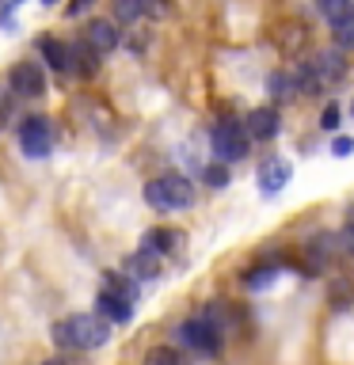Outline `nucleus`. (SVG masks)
Returning a JSON list of instances; mask_svg holds the SVG:
<instances>
[{"label":"nucleus","instance_id":"f257e3e1","mask_svg":"<svg viewBox=\"0 0 354 365\" xmlns=\"http://www.w3.org/2000/svg\"><path fill=\"white\" fill-rule=\"evenodd\" d=\"M111 339V324L96 312H76L54 324V342L57 346H73V350H96Z\"/></svg>","mask_w":354,"mask_h":365},{"label":"nucleus","instance_id":"f03ea898","mask_svg":"<svg viewBox=\"0 0 354 365\" xmlns=\"http://www.w3.org/2000/svg\"><path fill=\"white\" fill-rule=\"evenodd\" d=\"M145 202L153 210H187L194 205V182H187L183 175H160L145 182Z\"/></svg>","mask_w":354,"mask_h":365},{"label":"nucleus","instance_id":"7ed1b4c3","mask_svg":"<svg viewBox=\"0 0 354 365\" xmlns=\"http://www.w3.org/2000/svg\"><path fill=\"white\" fill-rule=\"evenodd\" d=\"M210 141H213L217 164H228V160H244V156H248L251 137L244 133V125H240V122H228V118H225V122L213 125Z\"/></svg>","mask_w":354,"mask_h":365},{"label":"nucleus","instance_id":"20e7f679","mask_svg":"<svg viewBox=\"0 0 354 365\" xmlns=\"http://www.w3.org/2000/svg\"><path fill=\"white\" fill-rule=\"evenodd\" d=\"M54 145V130H50V118H42V114H31V118H23L19 125V148L27 153L31 160H42L50 153Z\"/></svg>","mask_w":354,"mask_h":365},{"label":"nucleus","instance_id":"39448f33","mask_svg":"<svg viewBox=\"0 0 354 365\" xmlns=\"http://www.w3.org/2000/svg\"><path fill=\"white\" fill-rule=\"evenodd\" d=\"M176 335H179L183 346H191V350H198V354H217V350H221V335H217V331L206 324L202 316L198 319H183Z\"/></svg>","mask_w":354,"mask_h":365},{"label":"nucleus","instance_id":"423d86ee","mask_svg":"<svg viewBox=\"0 0 354 365\" xmlns=\"http://www.w3.org/2000/svg\"><path fill=\"white\" fill-rule=\"evenodd\" d=\"M8 84L19 99H39L46 91V73H42V65H34V61H19L8 73Z\"/></svg>","mask_w":354,"mask_h":365},{"label":"nucleus","instance_id":"0eeeda50","mask_svg":"<svg viewBox=\"0 0 354 365\" xmlns=\"http://www.w3.org/2000/svg\"><path fill=\"white\" fill-rule=\"evenodd\" d=\"M99 57L103 53H96L84 38L73 42V46H65V68H73V76H80V80H91L99 73Z\"/></svg>","mask_w":354,"mask_h":365},{"label":"nucleus","instance_id":"6e6552de","mask_svg":"<svg viewBox=\"0 0 354 365\" xmlns=\"http://www.w3.org/2000/svg\"><path fill=\"white\" fill-rule=\"evenodd\" d=\"M278 130H282V118L274 107H256L244 122V133L256 137V141H270V137H278Z\"/></svg>","mask_w":354,"mask_h":365},{"label":"nucleus","instance_id":"1a4fd4ad","mask_svg":"<svg viewBox=\"0 0 354 365\" xmlns=\"http://www.w3.org/2000/svg\"><path fill=\"white\" fill-rule=\"evenodd\" d=\"M335 244H339V236H331V232H320V236L308 240V244H305V262H308V270H328L331 255H335Z\"/></svg>","mask_w":354,"mask_h":365},{"label":"nucleus","instance_id":"9d476101","mask_svg":"<svg viewBox=\"0 0 354 365\" xmlns=\"http://www.w3.org/2000/svg\"><path fill=\"white\" fill-rule=\"evenodd\" d=\"M84 42H88L96 53H111L114 46H118V27H114L111 19H91L88 31H84Z\"/></svg>","mask_w":354,"mask_h":365},{"label":"nucleus","instance_id":"9b49d317","mask_svg":"<svg viewBox=\"0 0 354 365\" xmlns=\"http://www.w3.org/2000/svg\"><path fill=\"white\" fill-rule=\"evenodd\" d=\"M308 68H313V76L320 80V84L347 76V61H343V53H331V50H320L313 61H308Z\"/></svg>","mask_w":354,"mask_h":365},{"label":"nucleus","instance_id":"f8f14e48","mask_svg":"<svg viewBox=\"0 0 354 365\" xmlns=\"http://www.w3.org/2000/svg\"><path fill=\"white\" fill-rule=\"evenodd\" d=\"M183 244V232L179 228H148V232L141 236V247L145 251H153V255H168V251H176Z\"/></svg>","mask_w":354,"mask_h":365},{"label":"nucleus","instance_id":"ddd939ff","mask_svg":"<svg viewBox=\"0 0 354 365\" xmlns=\"http://www.w3.org/2000/svg\"><path fill=\"white\" fill-rule=\"evenodd\" d=\"M96 308H99L96 316L111 319V324H130V319H133V304H126L122 297H114V293H107V289H99Z\"/></svg>","mask_w":354,"mask_h":365},{"label":"nucleus","instance_id":"4468645a","mask_svg":"<svg viewBox=\"0 0 354 365\" xmlns=\"http://www.w3.org/2000/svg\"><path fill=\"white\" fill-rule=\"evenodd\" d=\"M285 182H290V164H285V160H267V164L259 168V190L263 194H278Z\"/></svg>","mask_w":354,"mask_h":365},{"label":"nucleus","instance_id":"2eb2a0df","mask_svg":"<svg viewBox=\"0 0 354 365\" xmlns=\"http://www.w3.org/2000/svg\"><path fill=\"white\" fill-rule=\"evenodd\" d=\"M202 319H206V324H210V327L217 331V335H225V331L236 324V312H233V304H225V301H213V304H206Z\"/></svg>","mask_w":354,"mask_h":365},{"label":"nucleus","instance_id":"dca6fc26","mask_svg":"<svg viewBox=\"0 0 354 365\" xmlns=\"http://www.w3.org/2000/svg\"><path fill=\"white\" fill-rule=\"evenodd\" d=\"M316 8L331 27H339V23H347L354 16V0H316Z\"/></svg>","mask_w":354,"mask_h":365},{"label":"nucleus","instance_id":"f3484780","mask_svg":"<svg viewBox=\"0 0 354 365\" xmlns=\"http://www.w3.org/2000/svg\"><path fill=\"white\" fill-rule=\"evenodd\" d=\"M103 289L114 293V297H122L126 304H137V282L126 278V274H107V278H103Z\"/></svg>","mask_w":354,"mask_h":365},{"label":"nucleus","instance_id":"a211bd4d","mask_svg":"<svg viewBox=\"0 0 354 365\" xmlns=\"http://www.w3.org/2000/svg\"><path fill=\"white\" fill-rule=\"evenodd\" d=\"M156 267H160V259L153 255V251H145V247H137L130 255V270L137 274V278H153Z\"/></svg>","mask_w":354,"mask_h":365},{"label":"nucleus","instance_id":"6ab92c4d","mask_svg":"<svg viewBox=\"0 0 354 365\" xmlns=\"http://www.w3.org/2000/svg\"><path fill=\"white\" fill-rule=\"evenodd\" d=\"M145 365H187V358L176 346H153L145 354Z\"/></svg>","mask_w":354,"mask_h":365},{"label":"nucleus","instance_id":"aec40b11","mask_svg":"<svg viewBox=\"0 0 354 365\" xmlns=\"http://www.w3.org/2000/svg\"><path fill=\"white\" fill-rule=\"evenodd\" d=\"M39 50H42V57H46V65L57 68V73H65V42L46 38V42H39Z\"/></svg>","mask_w":354,"mask_h":365},{"label":"nucleus","instance_id":"412c9836","mask_svg":"<svg viewBox=\"0 0 354 365\" xmlns=\"http://www.w3.org/2000/svg\"><path fill=\"white\" fill-rule=\"evenodd\" d=\"M350 297H354V289H350V282H347V278H335V282H331L328 301H331V308H335V312H343V308H350Z\"/></svg>","mask_w":354,"mask_h":365},{"label":"nucleus","instance_id":"4be33fe9","mask_svg":"<svg viewBox=\"0 0 354 365\" xmlns=\"http://www.w3.org/2000/svg\"><path fill=\"white\" fill-rule=\"evenodd\" d=\"M274 282H278V270H274V267H256V270L244 274L248 289H267V285H274Z\"/></svg>","mask_w":354,"mask_h":365},{"label":"nucleus","instance_id":"5701e85b","mask_svg":"<svg viewBox=\"0 0 354 365\" xmlns=\"http://www.w3.org/2000/svg\"><path fill=\"white\" fill-rule=\"evenodd\" d=\"M111 8H114V19L118 23L141 19V0H111Z\"/></svg>","mask_w":354,"mask_h":365},{"label":"nucleus","instance_id":"b1692460","mask_svg":"<svg viewBox=\"0 0 354 365\" xmlns=\"http://www.w3.org/2000/svg\"><path fill=\"white\" fill-rule=\"evenodd\" d=\"M267 91H270L274 99H290V96H293V76H285V73H270Z\"/></svg>","mask_w":354,"mask_h":365},{"label":"nucleus","instance_id":"393cba45","mask_svg":"<svg viewBox=\"0 0 354 365\" xmlns=\"http://www.w3.org/2000/svg\"><path fill=\"white\" fill-rule=\"evenodd\" d=\"M202 179L210 182L213 190H221V187H228V168L225 164H206L202 168Z\"/></svg>","mask_w":354,"mask_h":365},{"label":"nucleus","instance_id":"a878e982","mask_svg":"<svg viewBox=\"0 0 354 365\" xmlns=\"http://www.w3.org/2000/svg\"><path fill=\"white\" fill-rule=\"evenodd\" d=\"M335 31V42H339V50H354V16L347 23H339V27H331Z\"/></svg>","mask_w":354,"mask_h":365},{"label":"nucleus","instance_id":"bb28decb","mask_svg":"<svg viewBox=\"0 0 354 365\" xmlns=\"http://www.w3.org/2000/svg\"><path fill=\"white\" fill-rule=\"evenodd\" d=\"M141 16L164 19V16H168V0H141Z\"/></svg>","mask_w":354,"mask_h":365},{"label":"nucleus","instance_id":"cd10ccee","mask_svg":"<svg viewBox=\"0 0 354 365\" xmlns=\"http://www.w3.org/2000/svg\"><path fill=\"white\" fill-rule=\"evenodd\" d=\"M320 130H339V107L331 103V107H324V114H320Z\"/></svg>","mask_w":354,"mask_h":365},{"label":"nucleus","instance_id":"c85d7f7f","mask_svg":"<svg viewBox=\"0 0 354 365\" xmlns=\"http://www.w3.org/2000/svg\"><path fill=\"white\" fill-rule=\"evenodd\" d=\"M96 4V0H69V8H65V16L69 19H76V16H84V11Z\"/></svg>","mask_w":354,"mask_h":365},{"label":"nucleus","instance_id":"c756f323","mask_svg":"<svg viewBox=\"0 0 354 365\" xmlns=\"http://www.w3.org/2000/svg\"><path fill=\"white\" fill-rule=\"evenodd\" d=\"M331 153H335V156H350L354 141H350V137H335V141H331Z\"/></svg>","mask_w":354,"mask_h":365},{"label":"nucleus","instance_id":"7c9ffc66","mask_svg":"<svg viewBox=\"0 0 354 365\" xmlns=\"http://www.w3.org/2000/svg\"><path fill=\"white\" fill-rule=\"evenodd\" d=\"M339 244H343V247H347V251H350V255H354V221H350L347 228H343V236H339Z\"/></svg>","mask_w":354,"mask_h":365},{"label":"nucleus","instance_id":"2f4dec72","mask_svg":"<svg viewBox=\"0 0 354 365\" xmlns=\"http://www.w3.org/2000/svg\"><path fill=\"white\" fill-rule=\"evenodd\" d=\"M42 365H65V361H57V358H50V361H42Z\"/></svg>","mask_w":354,"mask_h":365},{"label":"nucleus","instance_id":"473e14b6","mask_svg":"<svg viewBox=\"0 0 354 365\" xmlns=\"http://www.w3.org/2000/svg\"><path fill=\"white\" fill-rule=\"evenodd\" d=\"M42 4H46V8H50V4H57V0H42Z\"/></svg>","mask_w":354,"mask_h":365},{"label":"nucleus","instance_id":"72a5a7b5","mask_svg":"<svg viewBox=\"0 0 354 365\" xmlns=\"http://www.w3.org/2000/svg\"><path fill=\"white\" fill-rule=\"evenodd\" d=\"M0 118H4V103H0Z\"/></svg>","mask_w":354,"mask_h":365},{"label":"nucleus","instance_id":"f704fd0d","mask_svg":"<svg viewBox=\"0 0 354 365\" xmlns=\"http://www.w3.org/2000/svg\"><path fill=\"white\" fill-rule=\"evenodd\" d=\"M350 110H354V107H350Z\"/></svg>","mask_w":354,"mask_h":365}]
</instances>
